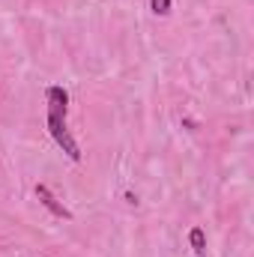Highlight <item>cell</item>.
<instances>
[{"label": "cell", "mask_w": 254, "mask_h": 257, "mask_svg": "<svg viewBox=\"0 0 254 257\" xmlns=\"http://www.w3.org/2000/svg\"><path fill=\"white\" fill-rule=\"evenodd\" d=\"M45 102H48V117H45V126H48V135L54 138V144L63 150L72 162H81V147L78 141L72 138V132L66 126V114H69V93L63 87H48L45 90Z\"/></svg>", "instance_id": "1"}, {"label": "cell", "mask_w": 254, "mask_h": 257, "mask_svg": "<svg viewBox=\"0 0 254 257\" xmlns=\"http://www.w3.org/2000/svg\"><path fill=\"white\" fill-rule=\"evenodd\" d=\"M36 197H39V203H42L51 215H57V218H72V212H69L63 203L51 194V189H48V186H42V183H39V186H36Z\"/></svg>", "instance_id": "2"}, {"label": "cell", "mask_w": 254, "mask_h": 257, "mask_svg": "<svg viewBox=\"0 0 254 257\" xmlns=\"http://www.w3.org/2000/svg\"><path fill=\"white\" fill-rule=\"evenodd\" d=\"M189 239H191V248H194V254H197V257L206 254V236H203V230H200V227H191Z\"/></svg>", "instance_id": "3"}, {"label": "cell", "mask_w": 254, "mask_h": 257, "mask_svg": "<svg viewBox=\"0 0 254 257\" xmlns=\"http://www.w3.org/2000/svg\"><path fill=\"white\" fill-rule=\"evenodd\" d=\"M153 12L156 15H168L171 12V0H153Z\"/></svg>", "instance_id": "4"}]
</instances>
